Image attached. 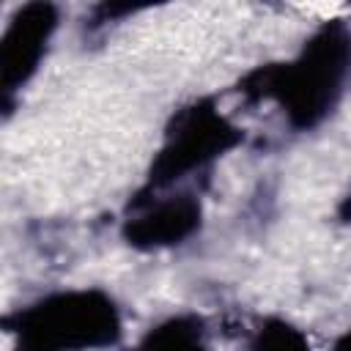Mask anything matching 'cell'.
Wrapping results in <instances>:
<instances>
[{
    "label": "cell",
    "instance_id": "cell-3",
    "mask_svg": "<svg viewBox=\"0 0 351 351\" xmlns=\"http://www.w3.org/2000/svg\"><path fill=\"white\" fill-rule=\"evenodd\" d=\"M52 25H55L52 8H47V5L25 8L16 19V25L5 36V71L22 66V77H25L36 66L41 44L47 41Z\"/></svg>",
    "mask_w": 351,
    "mask_h": 351
},
{
    "label": "cell",
    "instance_id": "cell-7",
    "mask_svg": "<svg viewBox=\"0 0 351 351\" xmlns=\"http://www.w3.org/2000/svg\"><path fill=\"white\" fill-rule=\"evenodd\" d=\"M337 351H351V335H346V337L337 343Z\"/></svg>",
    "mask_w": 351,
    "mask_h": 351
},
{
    "label": "cell",
    "instance_id": "cell-2",
    "mask_svg": "<svg viewBox=\"0 0 351 351\" xmlns=\"http://www.w3.org/2000/svg\"><path fill=\"white\" fill-rule=\"evenodd\" d=\"M346 52L348 41L335 30H326L310 44L304 58L285 71L288 99L296 110L304 112V118L329 101V93L337 88L340 74L346 71Z\"/></svg>",
    "mask_w": 351,
    "mask_h": 351
},
{
    "label": "cell",
    "instance_id": "cell-6",
    "mask_svg": "<svg viewBox=\"0 0 351 351\" xmlns=\"http://www.w3.org/2000/svg\"><path fill=\"white\" fill-rule=\"evenodd\" d=\"M252 351H307V343L296 329L285 324H274L258 332Z\"/></svg>",
    "mask_w": 351,
    "mask_h": 351
},
{
    "label": "cell",
    "instance_id": "cell-4",
    "mask_svg": "<svg viewBox=\"0 0 351 351\" xmlns=\"http://www.w3.org/2000/svg\"><path fill=\"white\" fill-rule=\"evenodd\" d=\"M195 217H197V208L192 203H165L145 217L154 222L137 225V236L143 241H151V244H170V241L181 239L184 233L192 230Z\"/></svg>",
    "mask_w": 351,
    "mask_h": 351
},
{
    "label": "cell",
    "instance_id": "cell-5",
    "mask_svg": "<svg viewBox=\"0 0 351 351\" xmlns=\"http://www.w3.org/2000/svg\"><path fill=\"white\" fill-rule=\"evenodd\" d=\"M137 351H208V346L195 324H186L178 318L154 329Z\"/></svg>",
    "mask_w": 351,
    "mask_h": 351
},
{
    "label": "cell",
    "instance_id": "cell-1",
    "mask_svg": "<svg viewBox=\"0 0 351 351\" xmlns=\"http://www.w3.org/2000/svg\"><path fill=\"white\" fill-rule=\"evenodd\" d=\"M115 332L118 318L110 302H101L93 293H69L30 310L22 337L33 351H44V346L60 351L110 343Z\"/></svg>",
    "mask_w": 351,
    "mask_h": 351
}]
</instances>
